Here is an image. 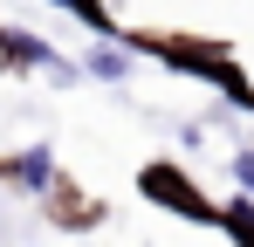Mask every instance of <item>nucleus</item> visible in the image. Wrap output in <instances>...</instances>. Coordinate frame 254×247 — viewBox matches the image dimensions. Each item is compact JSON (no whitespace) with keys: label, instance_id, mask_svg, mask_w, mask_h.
Instances as JSON below:
<instances>
[{"label":"nucleus","instance_id":"obj_1","mask_svg":"<svg viewBox=\"0 0 254 247\" xmlns=\"http://www.w3.org/2000/svg\"><path fill=\"white\" fill-rule=\"evenodd\" d=\"M137 192L151 206H165V213H179V220H192V227H220V206L192 185V172L186 165H172V158H151L144 172H137Z\"/></svg>","mask_w":254,"mask_h":247},{"label":"nucleus","instance_id":"obj_2","mask_svg":"<svg viewBox=\"0 0 254 247\" xmlns=\"http://www.w3.org/2000/svg\"><path fill=\"white\" fill-rule=\"evenodd\" d=\"M0 55H7V69H48V76H69V62H62L42 35H21V28H0Z\"/></svg>","mask_w":254,"mask_h":247},{"label":"nucleus","instance_id":"obj_8","mask_svg":"<svg viewBox=\"0 0 254 247\" xmlns=\"http://www.w3.org/2000/svg\"><path fill=\"white\" fill-rule=\"evenodd\" d=\"M234 185L254 199V144H241V151H234Z\"/></svg>","mask_w":254,"mask_h":247},{"label":"nucleus","instance_id":"obj_6","mask_svg":"<svg viewBox=\"0 0 254 247\" xmlns=\"http://www.w3.org/2000/svg\"><path fill=\"white\" fill-rule=\"evenodd\" d=\"M220 227L234 234V247H254V199L241 192V199H227L220 206Z\"/></svg>","mask_w":254,"mask_h":247},{"label":"nucleus","instance_id":"obj_4","mask_svg":"<svg viewBox=\"0 0 254 247\" xmlns=\"http://www.w3.org/2000/svg\"><path fill=\"white\" fill-rule=\"evenodd\" d=\"M0 179H7V185H21L28 199H42V192H48V179H55V158H48V144H28V151L0 158Z\"/></svg>","mask_w":254,"mask_h":247},{"label":"nucleus","instance_id":"obj_7","mask_svg":"<svg viewBox=\"0 0 254 247\" xmlns=\"http://www.w3.org/2000/svg\"><path fill=\"white\" fill-rule=\"evenodd\" d=\"M55 7H69V14H76L83 28H96L103 41H117V35H124V28L110 21V7H103V0H55Z\"/></svg>","mask_w":254,"mask_h":247},{"label":"nucleus","instance_id":"obj_5","mask_svg":"<svg viewBox=\"0 0 254 247\" xmlns=\"http://www.w3.org/2000/svg\"><path fill=\"white\" fill-rule=\"evenodd\" d=\"M96 82H124L130 76V48H117V41H103V48H89V62H83Z\"/></svg>","mask_w":254,"mask_h":247},{"label":"nucleus","instance_id":"obj_3","mask_svg":"<svg viewBox=\"0 0 254 247\" xmlns=\"http://www.w3.org/2000/svg\"><path fill=\"white\" fill-rule=\"evenodd\" d=\"M42 206H48V220H55V227H96V220H103V199L89 206L83 192H76V185L62 179V172L48 179V192H42Z\"/></svg>","mask_w":254,"mask_h":247}]
</instances>
